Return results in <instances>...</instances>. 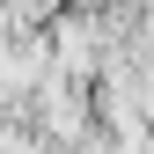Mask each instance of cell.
Here are the masks:
<instances>
[{"mask_svg":"<svg viewBox=\"0 0 154 154\" xmlns=\"http://www.w3.org/2000/svg\"><path fill=\"white\" fill-rule=\"evenodd\" d=\"M37 110H44V118H37V125H44V147L51 140H66V147L88 140V95L73 81H51V73H44V81H37Z\"/></svg>","mask_w":154,"mask_h":154,"instance_id":"obj_1","label":"cell"}]
</instances>
